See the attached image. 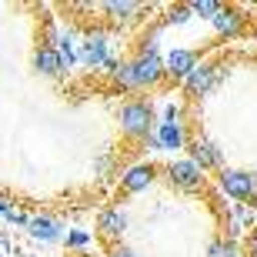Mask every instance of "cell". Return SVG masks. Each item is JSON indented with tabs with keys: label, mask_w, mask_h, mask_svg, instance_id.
Listing matches in <instances>:
<instances>
[{
	"label": "cell",
	"mask_w": 257,
	"mask_h": 257,
	"mask_svg": "<svg viewBox=\"0 0 257 257\" xmlns=\"http://www.w3.org/2000/svg\"><path fill=\"white\" fill-rule=\"evenodd\" d=\"M117 120H120V131H124L127 137H147V134L154 131V124H157L154 100H147V97H131V100L120 107Z\"/></svg>",
	"instance_id": "cell-1"
},
{
	"label": "cell",
	"mask_w": 257,
	"mask_h": 257,
	"mask_svg": "<svg viewBox=\"0 0 257 257\" xmlns=\"http://www.w3.org/2000/svg\"><path fill=\"white\" fill-rule=\"evenodd\" d=\"M127 64H131V74H134L137 90H154L157 84H164V54L161 50L137 47V54H134Z\"/></svg>",
	"instance_id": "cell-2"
},
{
	"label": "cell",
	"mask_w": 257,
	"mask_h": 257,
	"mask_svg": "<svg viewBox=\"0 0 257 257\" xmlns=\"http://www.w3.org/2000/svg\"><path fill=\"white\" fill-rule=\"evenodd\" d=\"M217 187L230 200H250L257 194V174L247 167H224L217 171Z\"/></svg>",
	"instance_id": "cell-3"
},
{
	"label": "cell",
	"mask_w": 257,
	"mask_h": 257,
	"mask_svg": "<svg viewBox=\"0 0 257 257\" xmlns=\"http://www.w3.org/2000/svg\"><path fill=\"white\" fill-rule=\"evenodd\" d=\"M164 177H167L177 191H187V194L207 187V174L200 171L191 157H177V161H171L167 167H164Z\"/></svg>",
	"instance_id": "cell-4"
},
{
	"label": "cell",
	"mask_w": 257,
	"mask_h": 257,
	"mask_svg": "<svg viewBox=\"0 0 257 257\" xmlns=\"http://www.w3.org/2000/svg\"><path fill=\"white\" fill-rule=\"evenodd\" d=\"M147 151H164V154H177L187 147V131L184 124H167V120H157L154 131L144 137Z\"/></svg>",
	"instance_id": "cell-5"
},
{
	"label": "cell",
	"mask_w": 257,
	"mask_h": 257,
	"mask_svg": "<svg viewBox=\"0 0 257 257\" xmlns=\"http://www.w3.org/2000/svg\"><path fill=\"white\" fill-rule=\"evenodd\" d=\"M217 80H220V64L217 60H197V67L184 77L181 84L191 97H207L210 90L217 87Z\"/></svg>",
	"instance_id": "cell-6"
},
{
	"label": "cell",
	"mask_w": 257,
	"mask_h": 257,
	"mask_svg": "<svg viewBox=\"0 0 257 257\" xmlns=\"http://www.w3.org/2000/svg\"><path fill=\"white\" fill-rule=\"evenodd\" d=\"M187 151H191L187 157H191V161L197 164L204 174H207V171H224V167H227V164H224V147H220L217 141L204 137V134H197V137H194Z\"/></svg>",
	"instance_id": "cell-7"
},
{
	"label": "cell",
	"mask_w": 257,
	"mask_h": 257,
	"mask_svg": "<svg viewBox=\"0 0 257 257\" xmlns=\"http://www.w3.org/2000/svg\"><path fill=\"white\" fill-rule=\"evenodd\" d=\"M107 57H114V54H110V37H107L104 30H94V34H87V37L80 40V47H77V64L90 67V70L104 67Z\"/></svg>",
	"instance_id": "cell-8"
},
{
	"label": "cell",
	"mask_w": 257,
	"mask_h": 257,
	"mask_svg": "<svg viewBox=\"0 0 257 257\" xmlns=\"http://www.w3.org/2000/svg\"><path fill=\"white\" fill-rule=\"evenodd\" d=\"M157 174H161V171H157L151 161L131 164V167L120 174V191H124V194H144L154 181H157Z\"/></svg>",
	"instance_id": "cell-9"
},
{
	"label": "cell",
	"mask_w": 257,
	"mask_h": 257,
	"mask_svg": "<svg viewBox=\"0 0 257 257\" xmlns=\"http://www.w3.org/2000/svg\"><path fill=\"white\" fill-rule=\"evenodd\" d=\"M197 50L191 47H171L164 54V77H171V80H184V77L191 74L194 67H197Z\"/></svg>",
	"instance_id": "cell-10"
},
{
	"label": "cell",
	"mask_w": 257,
	"mask_h": 257,
	"mask_svg": "<svg viewBox=\"0 0 257 257\" xmlns=\"http://www.w3.org/2000/svg\"><path fill=\"white\" fill-rule=\"evenodd\" d=\"M97 234L104 240H114V244H120V237L127 234V210L124 207H104L100 214H97Z\"/></svg>",
	"instance_id": "cell-11"
},
{
	"label": "cell",
	"mask_w": 257,
	"mask_h": 257,
	"mask_svg": "<svg viewBox=\"0 0 257 257\" xmlns=\"http://www.w3.org/2000/svg\"><path fill=\"white\" fill-rule=\"evenodd\" d=\"M210 27H214V34L224 37V40L240 37V34H244V14H240L237 7H224V4H220V10L210 17Z\"/></svg>",
	"instance_id": "cell-12"
},
{
	"label": "cell",
	"mask_w": 257,
	"mask_h": 257,
	"mask_svg": "<svg viewBox=\"0 0 257 257\" xmlns=\"http://www.w3.org/2000/svg\"><path fill=\"white\" fill-rule=\"evenodd\" d=\"M24 227H27L30 237L40 240V244H57V240L64 237V227H60L57 217H50V214H30Z\"/></svg>",
	"instance_id": "cell-13"
},
{
	"label": "cell",
	"mask_w": 257,
	"mask_h": 257,
	"mask_svg": "<svg viewBox=\"0 0 257 257\" xmlns=\"http://www.w3.org/2000/svg\"><path fill=\"white\" fill-rule=\"evenodd\" d=\"M34 67H37V74H44V77H64L67 74L60 57H57V50L47 47V44L34 50Z\"/></svg>",
	"instance_id": "cell-14"
},
{
	"label": "cell",
	"mask_w": 257,
	"mask_h": 257,
	"mask_svg": "<svg viewBox=\"0 0 257 257\" xmlns=\"http://www.w3.org/2000/svg\"><path fill=\"white\" fill-rule=\"evenodd\" d=\"M104 10H107V14H110L114 20H120V24H124V20H131L134 14L141 10V7H137L134 0H107V4H104Z\"/></svg>",
	"instance_id": "cell-15"
},
{
	"label": "cell",
	"mask_w": 257,
	"mask_h": 257,
	"mask_svg": "<svg viewBox=\"0 0 257 257\" xmlns=\"http://www.w3.org/2000/svg\"><path fill=\"white\" fill-rule=\"evenodd\" d=\"M207 257H240V247H237V240L214 237L207 244Z\"/></svg>",
	"instance_id": "cell-16"
},
{
	"label": "cell",
	"mask_w": 257,
	"mask_h": 257,
	"mask_svg": "<svg viewBox=\"0 0 257 257\" xmlns=\"http://www.w3.org/2000/svg\"><path fill=\"white\" fill-rule=\"evenodd\" d=\"M187 10H191V17L210 20V17L220 10V4H217V0H191V4H187Z\"/></svg>",
	"instance_id": "cell-17"
},
{
	"label": "cell",
	"mask_w": 257,
	"mask_h": 257,
	"mask_svg": "<svg viewBox=\"0 0 257 257\" xmlns=\"http://www.w3.org/2000/svg\"><path fill=\"white\" fill-rule=\"evenodd\" d=\"M114 84L120 87V90H137V84H134V74H131V64H127V60H120V64H117V70L114 74Z\"/></svg>",
	"instance_id": "cell-18"
},
{
	"label": "cell",
	"mask_w": 257,
	"mask_h": 257,
	"mask_svg": "<svg viewBox=\"0 0 257 257\" xmlns=\"http://www.w3.org/2000/svg\"><path fill=\"white\" fill-rule=\"evenodd\" d=\"M191 20V10H187V4H174L171 14L164 17V24H171V27H177V24H187Z\"/></svg>",
	"instance_id": "cell-19"
},
{
	"label": "cell",
	"mask_w": 257,
	"mask_h": 257,
	"mask_svg": "<svg viewBox=\"0 0 257 257\" xmlns=\"http://www.w3.org/2000/svg\"><path fill=\"white\" fill-rule=\"evenodd\" d=\"M64 244L67 247H87V244H90V234H87V230H70V234H67L64 237Z\"/></svg>",
	"instance_id": "cell-20"
},
{
	"label": "cell",
	"mask_w": 257,
	"mask_h": 257,
	"mask_svg": "<svg viewBox=\"0 0 257 257\" xmlns=\"http://www.w3.org/2000/svg\"><path fill=\"white\" fill-rule=\"evenodd\" d=\"M107 257H144V254H137V250L127 247V244H114V250H110Z\"/></svg>",
	"instance_id": "cell-21"
},
{
	"label": "cell",
	"mask_w": 257,
	"mask_h": 257,
	"mask_svg": "<svg viewBox=\"0 0 257 257\" xmlns=\"http://www.w3.org/2000/svg\"><path fill=\"white\" fill-rule=\"evenodd\" d=\"M7 210H10V204H4V200H0V214H4V217H7Z\"/></svg>",
	"instance_id": "cell-22"
},
{
	"label": "cell",
	"mask_w": 257,
	"mask_h": 257,
	"mask_svg": "<svg viewBox=\"0 0 257 257\" xmlns=\"http://www.w3.org/2000/svg\"><path fill=\"white\" fill-rule=\"evenodd\" d=\"M250 200H254V207H257V194H254V197H250Z\"/></svg>",
	"instance_id": "cell-23"
},
{
	"label": "cell",
	"mask_w": 257,
	"mask_h": 257,
	"mask_svg": "<svg viewBox=\"0 0 257 257\" xmlns=\"http://www.w3.org/2000/svg\"><path fill=\"white\" fill-rule=\"evenodd\" d=\"M254 44H257V27H254Z\"/></svg>",
	"instance_id": "cell-24"
},
{
	"label": "cell",
	"mask_w": 257,
	"mask_h": 257,
	"mask_svg": "<svg viewBox=\"0 0 257 257\" xmlns=\"http://www.w3.org/2000/svg\"><path fill=\"white\" fill-rule=\"evenodd\" d=\"M254 237H257V234H254Z\"/></svg>",
	"instance_id": "cell-25"
}]
</instances>
